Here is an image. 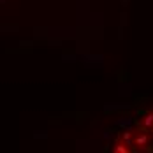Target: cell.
<instances>
[{
  "mask_svg": "<svg viewBox=\"0 0 153 153\" xmlns=\"http://www.w3.org/2000/svg\"><path fill=\"white\" fill-rule=\"evenodd\" d=\"M153 123V114H150V116H146V120H144V125H152Z\"/></svg>",
  "mask_w": 153,
  "mask_h": 153,
  "instance_id": "obj_1",
  "label": "cell"
},
{
  "mask_svg": "<svg viewBox=\"0 0 153 153\" xmlns=\"http://www.w3.org/2000/svg\"><path fill=\"white\" fill-rule=\"evenodd\" d=\"M144 143H146V137H144V136H139L137 137V144H144Z\"/></svg>",
  "mask_w": 153,
  "mask_h": 153,
  "instance_id": "obj_2",
  "label": "cell"
}]
</instances>
